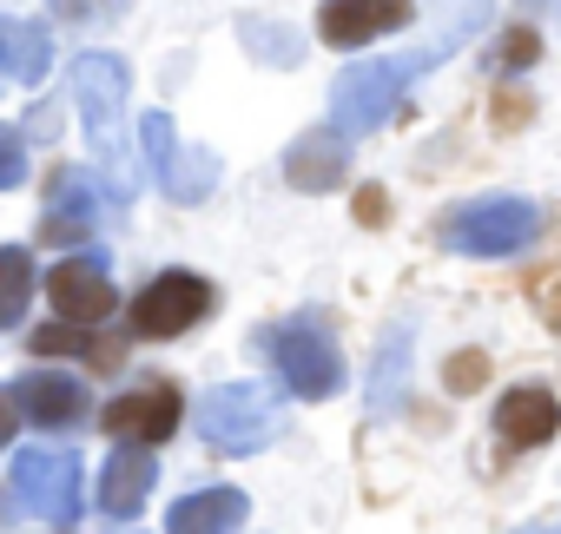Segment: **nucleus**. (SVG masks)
Instances as JSON below:
<instances>
[{
	"label": "nucleus",
	"instance_id": "obj_1",
	"mask_svg": "<svg viewBox=\"0 0 561 534\" xmlns=\"http://www.w3.org/2000/svg\"><path fill=\"white\" fill-rule=\"evenodd\" d=\"M73 100H80V126H87V146H93V165L106 178V198L113 205H133L139 191V165H133V86H126V67L113 54H80L73 67Z\"/></svg>",
	"mask_w": 561,
	"mask_h": 534
},
{
	"label": "nucleus",
	"instance_id": "obj_2",
	"mask_svg": "<svg viewBox=\"0 0 561 534\" xmlns=\"http://www.w3.org/2000/svg\"><path fill=\"white\" fill-rule=\"evenodd\" d=\"M430 67V54H403V60H357V67H344L337 73V86H331V119H337V132L344 139H357V132H370V126H383L397 106H403V93H410V80Z\"/></svg>",
	"mask_w": 561,
	"mask_h": 534
},
{
	"label": "nucleus",
	"instance_id": "obj_3",
	"mask_svg": "<svg viewBox=\"0 0 561 534\" xmlns=\"http://www.w3.org/2000/svg\"><path fill=\"white\" fill-rule=\"evenodd\" d=\"M277 429H285V403L264 383H218L205 403H198V436L225 455H251L264 449Z\"/></svg>",
	"mask_w": 561,
	"mask_h": 534
},
{
	"label": "nucleus",
	"instance_id": "obj_4",
	"mask_svg": "<svg viewBox=\"0 0 561 534\" xmlns=\"http://www.w3.org/2000/svg\"><path fill=\"white\" fill-rule=\"evenodd\" d=\"M264 350H271V363H277V376H285V390H291V396L324 403V396H337V390H344V357H337V344H331V330H324L318 317H291V324H277V330L264 337Z\"/></svg>",
	"mask_w": 561,
	"mask_h": 534
},
{
	"label": "nucleus",
	"instance_id": "obj_5",
	"mask_svg": "<svg viewBox=\"0 0 561 534\" xmlns=\"http://www.w3.org/2000/svg\"><path fill=\"white\" fill-rule=\"evenodd\" d=\"M535 237H541V211L528 198H482V205H462L443 224V244L462 251V257H515Z\"/></svg>",
	"mask_w": 561,
	"mask_h": 534
},
{
	"label": "nucleus",
	"instance_id": "obj_6",
	"mask_svg": "<svg viewBox=\"0 0 561 534\" xmlns=\"http://www.w3.org/2000/svg\"><path fill=\"white\" fill-rule=\"evenodd\" d=\"M14 501L41 521H73L80 514V455L67 449H21L14 455Z\"/></svg>",
	"mask_w": 561,
	"mask_h": 534
},
{
	"label": "nucleus",
	"instance_id": "obj_7",
	"mask_svg": "<svg viewBox=\"0 0 561 534\" xmlns=\"http://www.w3.org/2000/svg\"><path fill=\"white\" fill-rule=\"evenodd\" d=\"M211 304H218V298H211L205 278H192V271H165V278H152V285L133 298V330H139V337H179V330L205 324Z\"/></svg>",
	"mask_w": 561,
	"mask_h": 534
},
{
	"label": "nucleus",
	"instance_id": "obj_8",
	"mask_svg": "<svg viewBox=\"0 0 561 534\" xmlns=\"http://www.w3.org/2000/svg\"><path fill=\"white\" fill-rule=\"evenodd\" d=\"M47 298H54V311H60L67 324H100V317H113V304H119L100 257H67V264H54V271H47Z\"/></svg>",
	"mask_w": 561,
	"mask_h": 534
},
{
	"label": "nucleus",
	"instance_id": "obj_9",
	"mask_svg": "<svg viewBox=\"0 0 561 534\" xmlns=\"http://www.w3.org/2000/svg\"><path fill=\"white\" fill-rule=\"evenodd\" d=\"M179 409H185V403H179L172 383H146V390L106 403V429H113L119 442H159V436L179 429Z\"/></svg>",
	"mask_w": 561,
	"mask_h": 534
},
{
	"label": "nucleus",
	"instance_id": "obj_10",
	"mask_svg": "<svg viewBox=\"0 0 561 534\" xmlns=\"http://www.w3.org/2000/svg\"><path fill=\"white\" fill-rule=\"evenodd\" d=\"M403 21H410V0H331L324 21H318V34L331 47H364V40L403 27Z\"/></svg>",
	"mask_w": 561,
	"mask_h": 534
},
{
	"label": "nucleus",
	"instance_id": "obj_11",
	"mask_svg": "<svg viewBox=\"0 0 561 534\" xmlns=\"http://www.w3.org/2000/svg\"><path fill=\"white\" fill-rule=\"evenodd\" d=\"M495 429H502L508 449H535V442H548L561 429V403L548 390H508L495 403Z\"/></svg>",
	"mask_w": 561,
	"mask_h": 534
},
{
	"label": "nucleus",
	"instance_id": "obj_12",
	"mask_svg": "<svg viewBox=\"0 0 561 534\" xmlns=\"http://www.w3.org/2000/svg\"><path fill=\"white\" fill-rule=\"evenodd\" d=\"M14 403L27 409V422H41V429H67V422L87 416V383H80V376H21Z\"/></svg>",
	"mask_w": 561,
	"mask_h": 534
},
{
	"label": "nucleus",
	"instance_id": "obj_13",
	"mask_svg": "<svg viewBox=\"0 0 561 534\" xmlns=\"http://www.w3.org/2000/svg\"><path fill=\"white\" fill-rule=\"evenodd\" d=\"M344 159H351V139L331 126V132L298 139V146H291V159H285V172H291V185H298V191H331V185H344Z\"/></svg>",
	"mask_w": 561,
	"mask_h": 534
},
{
	"label": "nucleus",
	"instance_id": "obj_14",
	"mask_svg": "<svg viewBox=\"0 0 561 534\" xmlns=\"http://www.w3.org/2000/svg\"><path fill=\"white\" fill-rule=\"evenodd\" d=\"M244 527V495L238 488H198L165 514V534H238Z\"/></svg>",
	"mask_w": 561,
	"mask_h": 534
},
{
	"label": "nucleus",
	"instance_id": "obj_15",
	"mask_svg": "<svg viewBox=\"0 0 561 534\" xmlns=\"http://www.w3.org/2000/svg\"><path fill=\"white\" fill-rule=\"evenodd\" d=\"M152 475H159L152 455L133 449V442H119L113 462H106V481H100V508H106V514H139L146 495H152Z\"/></svg>",
	"mask_w": 561,
	"mask_h": 534
},
{
	"label": "nucleus",
	"instance_id": "obj_16",
	"mask_svg": "<svg viewBox=\"0 0 561 534\" xmlns=\"http://www.w3.org/2000/svg\"><path fill=\"white\" fill-rule=\"evenodd\" d=\"M47 60H54V47H47V27H27V21H0V73L8 80H47Z\"/></svg>",
	"mask_w": 561,
	"mask_h": 534
},
{
	"label": "nucleus",
	"instance_id": "obj_17",
	"mask_svg": "<svg viewBox=\"0 0 561 534\" xmlns=\"http://www.w3.org/2000/svg\"><path fill=\"white\" fill-rule=\"evenodd\" d=\"M139 139H146V152H152V165H159V185H165L172 198H198V191H205V185L185 178V152H179L165 113H139Z\"/></svg>",
	"mask_w": 561,
	"mask_h": 534
},
{
	"label": "nucleus",
	"instance_id": "obj_18",
	"mask_svg": "<svg viewBox=\"0 0 561 534\" xmlns=\"http://www.w3.org/2000/svg\"><path fill=\"white\" fill-rule=\"evenodd\" d=\"M87 224H93V191H87L73 172H60V178H54V198H47V224H41V237L73 244V237H87Z\"/></svg>",
	"mask_w": 561,
	"mask_h": 534
},
{
	"label": "nucleus",
	"instance_id": "obj_19",
	"mask_svg": "<svg viewBox=\"0 0 561 534\" xmlns=\"http://www.w3.org/2000/svg\"><path fill=\"white\" fill-rule=\"evenodd\" d=\"M27 298H34V257H27V244H0V330L27 317Z\"/></svg>",
	"mask_w": 561,
	"mask_h": 534
},
{
	"label": "nucleus",
	"instance_id": "obj_20",
	"mask_svg": "<svg viewBox=\"0 0 561 534\" xmlns=\"http://www.w3.org/2000/svg\"><path fill=\"white\" fill-rule=\"evenodd\" d=\"M34 350L41 357H93V363H113V350L93 344L87 324H47V330H34Z\"/></svg>",
	"mask_w": 561,
	"mask_h": 534
},
{
	"label": "nucleus",
	"instance_id": "obj_21",
	"mask_svg": "<svg viewBox=\"0 0 561 534\" xmlns=\"http://www.w3.org/2000/svg\"><path fill=\"white\" fill-rule=\"evenodd\" d=\"M126 8H133V0H60V14L80 21V27H113Z\"/></svg>",
	"mask_w": 561,
	"mask_h": 534
},
{
	"label": "nucleus",
	"instance_id": "obj_22",
	"mask_svg": "<svg viewBox=\"0 0 561 534\" xmlns=\"http://www.w3.org/2000/svg\"><path fill=\"white\" fill-rule=\"evenodd\" d=\"M14 185H27V146L14 132H0V191H14Z\"/></svg>",
	"mask_w": 561,
	"mask_h": 534
},
{
	"label": "nucleus",
	"instance_id": "obj_23",
	"mask_svg": "<svg viewBox=\"0 0 561 534\" xmlns=\"http://www.w3.org/2000/svg\"><path fill=\"white\" fill-rule=\"evenodd\" d=\"M535 54H541V40H535L528 27H515V34H502V40H495V60H502V67H528Z\"/></svg>",
	"mask_w": 561,
	"mask_h": 534
},
{
	"label": "nucleus",
	"instance_id": "obj_24",
	"mask_svg": "<svg viewBox=\"0 0 561 534\" xmlns=\"http://www.w3.org/2000/svg\"><path fill=\"white\" fill-rule=\"evenodd\" d=\"M449 383H456V390L469 396V390L482 383V357H456V370H449Z\"/></svg>",
	"mask_w": 561,
	"mask_h": 534
},
{
	"label": "nucleus",
	"instance_id": "obj_25",
	"mask_svg": "<svg viewBox=\"0 0 561 534\" xmlns=\"http://www.w3.org/2000/svg\"><path fill=\"white\" fill-rule=\"evenodd\" d=\"M14 409H21L14 396H0V442H8V436H14Z\"/></svg>",
	"mask_w": 561,
	"mask_h": 534
},
{
	"label": "nucleus",
	"instance_id": "obj_26",
	"mask_svg": "<svg viewBox=\"0 0 561 534\" xmlns=\"http://www.w3.org/2000/svg\"><path fill=\"white\" fill-rule=\"evenodd\" d=\"M528 534H561V527H528Z\"/></svg>",
	"mask_w": 561,
	"mask_h": 534
}]
</instances>
